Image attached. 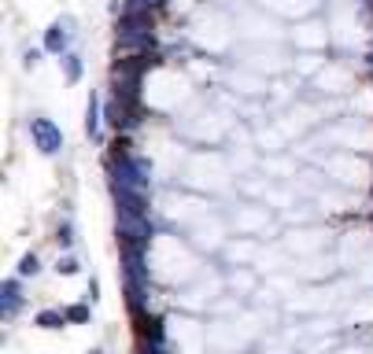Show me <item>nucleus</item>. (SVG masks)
Segmentation results:
<instances>
[{
    "label": "nucleus",
    "mask_w": 373,
    "mask_h": 354,
    "mask_svg": "<svg viewBox=\"0 0 373 354\" xmlns=\"http://www.w3.org/2000/svg\"><path fill=\"white\" fill-rule=\"evenodd\" d=\"M37 325L41 328H63L67 325V314H52V310H45V314L37 317Z\"/></svg>",
    "instance_id": "nucleus-5"
},
{
    "label": "nucleus",
    "mask_w": 373,
    "mask_h": 354,
    "mask_svg": "<svg viewBox=\"0 0 373 354\" xmlns=\"http://www.w3.org/2000/svg\"><path fill=\"white\" fill-rule=\"evenodd\" d=\"M30 133H34V141L45 155H52L59 148V130L48 122V118H34V122H30Z\"/></svg>",
    "instance_id": "nucleus-1"
},
{
    "label": "nucleus",
    "mask_w": 373,
    "mask_h": 354,
    "mask_svg": "<svg viewBox=\"0 0 373 354\" xmlns=\"http://www.w3.org/2000/svg\"><path fill=\"white\" fill-rule=\"evenodd\" d=\"M19 273H23V277L37 273V255H26V259H23V266H19Z\"/></svg>",
    "instance_id": "nucleus-6"
},
{
    "label": "nucleus",
    "mask_w": 373,
    "mask_h": 354,
    "mask_svg": "<svg viewBox=\"0 0 373 354\" xmlns=\"http://www.w3.org/2000/svg\"><path fill=\"white\" fill-rule=\"evenodd\" d=\"M74 270H78V262H74V259H59V273H74Z\"/></svg>",
    "instance_id": "nucleus-8"
},
{
    "label": "nucleus",
    "mask_w": 373,
    "mask_h": 354,
    "mask_svg": "<svg viewBox=\"0 0 373 354\" xmlns=\"http://www.w3.org/2000/svg\"><path fill=\"white\" fill-rule=\"evenodd\" d=\"M67 23H56L48 30V37H45V48H52V52H63V45H67V30H63Z\"/></svg>",
    "instance_id": "nucleus-4"
},
{
    "label": "nucleus",
    "mask_w": 373,
    "mask_h": 354,
    "mask_svg": "<svg viewBox=\"0 0 373 354\" xmlns=\"http://www.w3.org/2000/svg\"><path fill=\"white\" fill-rule=\"evenodd\" d=\"M100 130V100L97 96H89V111H85V133H97Z\"/></svg>",
    "instance_id": "nucleus-3"
},
{
    "label": "nucleus",
    "mask_w": 373,
    "mask_h": 354,
    "mask_svg": "<svg viewBox=\"0 0 373 354\" xmlns=\"http://www.w3.org/2000/svg\"><path fill=\"white\" fill-rule=\"evenodd\" d=\"M67 317H70V321H85V317H89V310H85V306H74Z\"/></svg>",
    "instance_id": "nucleus-9"
},
{
    "label": "nucleus",
    "mask_w": 373,
    "mask_h": 354,
    "mask_svg": "<svg viewBox=\"0 0 373 354\" xmlns=\"http://www.w3.org/2000/svg\"><path fill=\"white\" fill-rule=\"evenodd\" d=\"M133 321H137V336H141V340H163V325H159V317L144 314L141 306H133Z\"/></svg>",
    "instance_id": "nucleus-2"
},
{
    "label": "nucleus",
    "mask_w": 373,
    "mask_h": 354,
    "mask_svg": "<svg viewBox=\"0 0 373 354\" xmlns=\"http://www.w3.org/2000/svg\"><path fill=\"white\" fill-rule=\"evenodd\" d=\"M78 74H82V63H78V56H67V78H70V81H78Z\"/></svg>",
    "instance_id": "nucleus-7"
}]
</instances>
